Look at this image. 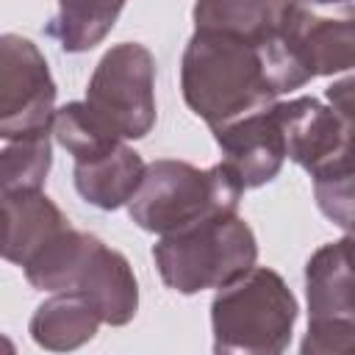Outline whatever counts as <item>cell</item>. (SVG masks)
Returning a JSON list of instances; mask_svg holds the SVG:
<instances>
[{"label": "cell", "instance_id": "obj_7", "mask_svg": "<svg viewBox=\"0 0 355 355\" xmlns=\"http://www.w3.org/2000/svg\"><path fill=\"white\" fill-rule=\"evenodd\" d=\"M277 44L302 83L355 64L352 0H288Z\"/></svg>", "mask_w": 355, "mask_h": 355}, {"label": "cell", "instance_id": "obj_12", "mask_svg": "<svg viewBox=\"0 0 355 355\" xmlns=\"http://www.w3.org/2000/svg\"><path fill=\"white\" fill-rule=\"evenodd\" d=\"M64 227L69 219L47 194H0V258L25 266Z\"/></svg>", "mask_w": 355, "mask_h": 355}, {"label": "cell", "instance_id": "obj_10", "mask_svg": "<svg viewBox=\"0 0 355 355\" xmlns=\"http://www.w3.org/2000/svg\"><path fill=\"white\" fill-rule=\"evenodd\" d=\"M286 158L300 164L313 180L352 175V111H338L316 97L275 103Z\"/></svg>", "mask_w": 355, "mask_h": 355}, {"label": "cell", "instance_id": "obj_4", "mask_svg": "<svg viewBox=\"0 0 355 355\" xmlns=\"http://www.w3.org/2000/svg\"><path fill=\"white\" fill-rule=\"evenodd\" d=\"M297 300L286 280L266 266H250L222 286L211 302L214 352L277 355L288 347Z\"/></svg>", "mask_w": 355, "mask_h": 355}, {"label": "cell", "instance_id": "obj_6", "mask_svg": "<svg viewBox=\"0 0 355 355\" xmlns=\"http://www.w3.org/2000/svg\"><path fill=\"white\" fill-rule=\"evenodd\" d=\"M116 139H141L155 125V58L139 42L114 44L94 67L86 100Z\"/></svg>", "mask_w": 355, "mask_h": 355}, {"label": "cell", "instance_id": "obj_1", "mask_svg": "<svg viewBox=\"0 0 355 355\" xmlns=\"http://www.w3.org/2000/svg\"><path fill=\"white\" fill-rule=\"evenodd\" d=\"M300 86L305 83L286 61L277 36L252 44L219 31H194L186 42L180 61L183 100L211 130L263 111Z\"/></svg>", "mask_w": 355, "mask_h": 355}, {"label": "cell", "instance_id": "obj_13", "mask_svg": "<svg viewBox=\"0 0 355 355\" xmlns=\"http://www.w3.org/2000/svg\"><path fill=\"white\" fill-rule=\"evenodd\" d=\"M141 155L128 144H116L114 150L92 161H75V189L89 205L114 211L130 200L141 180Z\"/></svg>", "mask_w": 355, "mask_h": 355}, {"label": "cell", "instance_id": "obj_2", "mask_svg": "<svg viewBox=\"0 0 355 355\" xmlns=\"http://www.w3.org/2000/svg\"><path fill=\"white\" fill-rule=\"evenodd\" d=\"M22 269L33 288L86 297L105 324L122 327L139 311V283L128 258L72 225L53 236Z\"/></svg>", "mask_w": 355, "mask_h": 355}, {"label": "cell", "instance_id": "obj_11", "mask_svg": "<svg viewBox=\"0 0 355 355\" xmlns=\"http://www.w3.org/2000/svg\"><path fill=\"white\" fill-rule=\"evenodd\" d=\"M222 164L241 189H258L277 178L286 161V139L275 105L214 130Z\"/></svg>", "mask_w": 355, "mask_h": 355}, {"label": "cell", "instance_id": "obj_16", "mask_svg": "<svg viewBox=\"0 0 355 355\" xmlns=\"http://www.w3.org/2000/svg\"><path fill=\"white\" fill-rule=\"evenodd\" d=\"M122 8L125 0H58V14L47 25V36L67 53H86L111 33Z\"/></svg>", "mask_w": 355, "mask_h": 355}, {"label": "cell", "instance_id": "obj_15", "mask_svg": "<svg viewBox=\"0 0 355 355\" xmlns=\"http://www.w3.org/2000/svg\"><path fill=\"white\" fill-rule=\"evenodd\" d=\"M286 3L288 0H197L191 14L197 31H219L263 44L277 36Z\"/></svg>", "mask_w": 355, "mask_h": 355}, {"label": "cell", "instance_id": "obj_9", "mask_svg": "<svg viewBox=\"0 0 355 355\" xmlns=\"http://www.w3.org/2000/svg\"><path fill=\"white\" fill-rule=\"evenodd\" d=\"M55 80L42 50L17 33L0 36V139L50 133Z\"/></svg>", "mask_w": 355, "mask_h": 355}, {"label": "cell", "instance_id": "obj_17", "mask_svg": "<svg viewBox=\"0 0 355 355\" xmlns=\"http://www.w3.org/2000/svg\"><path fill=\"white\" fill-rule=\"evenodd\" d=\"M50 166H53L50 133L11 139V144L0 150V194L42 191Z\"/></svg>", "mask_w": 355, "mask_h": 355}, {"label": "cell", "instance_id": "obj_18", "mask_svg": "<svg viewBox=\"0 0 355 355\" xmlns=\"http://www.w3.org/2000/svg\"><path fill=\"white\" fill-rule=\"evenodd\" d=\"M50 130L75 161H92L122 144V139H116L86 103H67L55 108Z\"/></svg>", "mask_w": 355, "mask_h": 355}, {"label": "cell", "instance_id": "obj_5", "mask_svg": "<svg viewBox=\"0 0 355 355\" xmlns=\"http://www.w3.org/2000/svg\"><path fill=\"white\" fill-rule=\"evenodd\" d=\"M153 258L161 280L172 291L197 294L222 288L255 266L258 244L252 227L233 211L161 236Z\"/></svg>", "mask_w": 355, "mask_h": 355}, {"label": "cell", "instance_id": "obj_14", "mask_svg": "<svg viewBox=\"0 0 355 355\" xmlns=\"http://www.w3.org/2000/svg\"><path fill=\"white\" fill-rule=\"evenodd\" d=\"M100 313L94 305L75 291H55L31 316V338L53 352L78 349L94 338Z\"/></svg>", "mask_w": 355, "mask_h": 355}, {"label": "cell", "instance_id": "obj_3", "mask_svg": "<svg viewBox=\"0 0 355 355\" xmlns=\"http://www.w3.org/2000/svg\"><path fill=\"white\" fill-rule=\"evenodd\" d=\"M241 191L244 189L225 164L197 169L186 161L158 158L144 166L128 200V214L141 230L166 236L200 219L233 214Z\"/></svg>", "mask_w": 355, "mask_h": 355}, {"label": "cell", "instance_id": "obj_8", "mask_svg": "<svg viewBox=\"0 0 355 355\" xmlns=\"http://www.w3.org/2000/svg\"><path fill=\"white\" fill-rule=\"evenodd\" d=\"M352 239L319 247L305 263L308 333L302 355H349L355 349Z\"/></svg>", "mask_w": 355, "mask_h": 355}]
</instances>
